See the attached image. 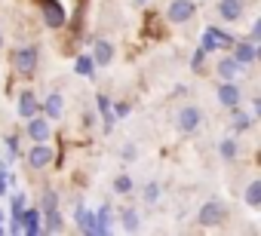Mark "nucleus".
Returning a JSON list of instances; mask_svg holds the SVG:
<instances>
[{
	"mask_svg": "<svg viewBox=\"0 0 261 236\" xmlns=\"http://www.w3.org/2000/svg\"><path fill=\"white\" fill-rule=\"evenodd\" d=\"M224 221H227V205L218 202V199L203 202L200 212H197V224H203V227H221Z\"/></svg>",
	"mask_w": 261,
	"mask_h": 236,
	"instance_id": "nucleus-1",
	"label": "nucleus"
},
{
	"mask_svg": "<svg viewBox=\"0 0 261 236\" xmlns=\"http://www.w3.org/2000/svg\"><path fill=\"white\" fill-rule=\"evenodd\" d=\"M37 62H40V49L37 46H19L13 52V68L19 74H25V77H31L37 71Z\"/></svg>",
	"mask_w": 261,
	"mask_h": 236,
	"instance_id": "nucleus-2",
	"label": "nucleus"
},
{
	"mask_svg": "<svg viewBox=\"0 0 261 236\" xmlns=\"http://www.w3.org/2000/svg\"><path fill=\"white\" fill-rule=\"evenodd\" d=\"M200 126H203V110H200L197 104H188V107H181V110L175 113V129H178V132L191 135V132H197Z\"/></svg>",
	"mask_w": 261,
	"mask_h": 236,
	"instance_id": "nucleus-3",
	"label": "nucleus"
},
{
	"mask_svg": "<svg viewBox=\"0 0 261 236\" xmlns=\"http://www.w3.org/2000/svg\"><path fill=\"white\" fill-rule=\"evenodd\" d=\"M194 13H197V4H194V0H172L169 10H166V16H169L172 25H185V22H191Z\"/></svg>",
	"mask_w": 261,
	"mask_h": 236,
	"instance_id": "nucleus-4",
	"label": "nucleus"
},
{
	"mask_svg": "<svg viewBox=\"0 0 261 236\" xmlns=\"http://www.w3.org/2000/svg\"><path fill=\"white\" fill-rule=\"evenodd\" d=\"M40 4V10H43V22L49 25V28H62L65 25V10H62V4H56V0H37Z\"/></svg>",
	"mask_w": 261,
	"mask_h": 236,
	"instance_id": "nucleus-5",
	"label": "nucleus"
},
{
	"mask_svg": "<svg viewBox=\"0 0 261 236\" xmlns=\"http://www.w3.org/2000/svg\"><path fill=\"white\" fill-rule=\"evenodd\" d=\"M240 98H243V92H240V86L233 83V80H221V86H218V101H221V107H237L240 104Z\"/></svg>",
	"mask_w": 261,
	"mask_h": 236,
	"instance_id": "nucleus-6",
	"label": "nucleus"
},
{
	"mask_svg": "<svg viewBox=\"0 0 261 236\" xmlns=\"http://www.w3.org/2000/svg\"><path fill=\"white\" fill-rule=\"evenodd\" d=\"M53 163V151L46 148V141H34V148L28 151V166L31 169H46Z\"/></svg>",
	"mask_w": 261,
	"mask_h": 236,
	"instance_id": "nucleus-7",
	"label": "nucleus"
},
{
	"mask_svg": "<svg viewBox=\"0 0 261 236\" xmlns=\"http://www.w3.org/2000/svg\"><path fill=\"white\" fill-rule=\"evenodd\" d=\"M28 135H31V141H49V135H53V129H49V120H43V116H28Z\"/></svg>",
	"mask_w": 261,
	"mask_h": 236,
	"instance_id": "nucleus-8",
	"label": "nucleus"
},
{
	"mask_svg": "<svg viewBox=\"0 0 261 236\" xmlns=\"http://www.w3.org/2000/svg\"><path fill=\"white\" fill-rule=\"evenodd\" d=\"M215 71H218L221 80H237L240 71H243V65H240L233 55H224V58H218V68H215Z\"/></svg>",
	"mask_w": 261,
	"mask_h": 236,
	"instance_id": "nucleus-9",
	"label": "nucleus"
},
{
	"mask_svg": "<svg viewBox=\"0 0 261 236\" xmlns=\"http://www.w3.org/2000/svg\"><path fill=\"white\" fill-rule=\"evenodd\" d=\"M34 113H40V104H37V95L25 89V92L19 95V116H22V120H28V116H34Z\"/></svg>",
	"mask_w": 261,
	"mask_h": 236,
	"instance_id": "nucleus-10",
	"label": "nucleus"
},
{
	"mask_svg": "<svg viewBox=\"0 0 261 236\" xmlns=\"http://www.w3.org/2000/svg\"><path fill=\"white\" fill-rule=\"evenodd\" d=\"M218 16L224 22H237L243 16V0H218Z\"/></svg>",
	"mask_w": 261,
	"mask_h": 236,
	"instance_id": "nucleus-11",
	"label": "nucleus"
},
{
	"mask_svg": "<svg viewBox=\"0 0 261 236\" xmlns=\"http://www.w3.org/2000/svg\"><path fill=\"white\" fill-rule=\"evenodd\" d=\"M40 218H43V212L40 209H28V212H22V230L25 233H40L43 230V224H40Z\"/></svg>",
	"mask_w": 261,
	"mask_h": 236,
	"instance_id": "nucleus-12",
	"label": "nucleus"
},
{
	"mask_svg": "<svg viewBox=\"0 0 261 236\" xmlns=\"http://www.w3.org/2000/svg\"><path fill=\"white\" fill-rule=\"evenodd\" d=\"M233 58H237L240 65L255 62V40H240V43L233 46Z\"/></svg>",
	"mask_w": 261,
	"mask_h": 236,
	"instance_id": "nucleus-13",
	"label": "nucleus"
},
{
	"mask_svg": "<svg viewBox=\"0 0 261 236\" xmlns=\"http://www.w3.org/2000/svg\"><path fill=\"white\" fill-rule=\"evenodd\" d=\"M243 199H246V205H252V209H261V178H255V181H249V184H246V190H243Z\"/></svg>",
	"mask_w": 261,
	"mask_h": 236,
	"instance_id": "nucleus-14",
	"label": "nucleus"
},
{
	"mask_svg": "<svg viewBox=\"0 0 261 236\" xmlns=\"http://www.w3.org/2000/svg\"><path fill=\"white\" fill-rule=\"evenodd\" d=\"M111 58H114V46L108 40H98L95 49H92V62L95 65H111Z\"/></svg>",
	"mask_w": 261,
	"mask_h": 236,
	"instance_id": "nucleus-15",
	"label": "nucleus"
},
{
	"mask_svg": "<svg viewBox=\"0 0 261 236\" xmlns=\"http://www.w3.org/2000/svg\"><path fill=\"white\" fill-rule=\"evenodd\" d=\"M62 107H65V101H62L59 92H53V95L46 98V104H43V110H46L49 120H59V116H62Z\"/></svg>",
	"mask_w": 261,
	"mask_h": 236,
	"instance_id": "nucleus-16",
	"label": "nucleus"
},
{
	"mask_svg": "<svg viewBox=\"0 0 261 236\" xmlns=\"http://www.w3.org/2000/svg\"><path fill=\"white\" fill-rule=\"evenodd\" d=\"M77 227H80L83 233H95V215L86 212L83 205H77Z\"/></svg>",
	"mask_w": 261,
	"mask_h": 236,
	"instance_id": "nucleus-17",
	"label": "nucleus"
},
{
	"mask_svg": "<svg viewBox=\"0 0 261 236\" xmlns=\"http://www.w3.org/2000/svg\"><path fill=\"white\" fill-rule=\"evenodd\" d=\"M43 218H46V221H43V230H46V233H59V230H62V212H59V209H49Z\"/></svg>",
	"mask_w": 261,
	"mask_h": 236,
	"instance_id": "nucleus-18",
	"label": "nucleus"
},
{
	"mask_svg": "<svg viewBox=\"0 0 261 236\" xmlns=\"http://www.w3.org/2000/svg\"><path fill=\"white\" fill-rule=\"evenodd\" d=\"M98 110H101V116H105V129L111 132V126H114V120H117V113L111 110V101H108L105 95H98Z\"/></svg>",
	"mask_w": 261,
	"mask_h": 236,
	"instance_id": "nucleus-19",
	"label": "nucleus"
},
{
	"mask_svg": "<svg viewBox=\"0 0 261 236\" xmlns=\"http://www.w3.org/2000/svg\"><path fill=\"white\" fill-rule=\"evenodd\" d=\"M120 218H123V230H129V233H136V230L142 227V224H139V212H136V209H126Z\"/></svg>",
	"mask_w": 261,
	"mask_h": 236,
	"instance_id": "nucleus-20",
	"label": "nucleus"
},
{
	"mask_svg": "<svg viewBox=\"0 0 261 236\" xmlns=\"http://www.w3.org/2000/svg\"><path fill=\"white\" fill-rule=\"evenodd\" d=\"M111 230V209H98L95 212V233H108Z\"/></svg>",
	"mask_w": 261,
	"mask_h": 236,
	"instance_id": "nucleus-21",
	"label": "nucleus"
},
{
	"mask_svg": "<svg viewBox=\"0 0 261 236\" xmlns=\"http://www.w3.org/2000/svg\"><path fill=\"white\" fill-rule=\"evenodd\" d=\"M92 68H95L92 55H80V58H77V74H83V77H92V74H95Z\"/></svg>",
	"mask_w": 261,
	"mask_h": 236,
	"instance_id": "nucleus-22",
	"label": "nucleus"
},
{
	"mask_svg": "<svg viewBox=\"0 0 261 236\" xmlns=\"http://www.w3.org/2000/svg\"><path fill=\"white\" fill-rule=\"evenodd\" d=\"M233 110H237V107H233ZM249 126H252V116H249V113H240V110H237V113H233V129H237V132H246Z\"/></svg>",
	"mask_w": 261,
	"mask_h": 236,
	"instance_id": "nucleus-23",
	"label": "nucleus"
},
{
	"mask_svg": "<svg viewBox=\"0 0 261 236\" xmlns=\"http://www.w3.org/2000/svg\"><path fill=\"white\" fill-rule=\"evenodd\" d=\"M218 154H221L224 160H233V157H237V141H233V138H224V141L218 144Z\"/></svg>",
	"mask_w": 261,
	"mask_h": 236,
	"instance_id": "nucleus-24",
	"label": "nucleus"
},
{
	"mask_svg": "<svg viewBox=\"0 0 261 236\" xmlns=\"http://www.w3.org/2000/svg\"><path fill=\"white\" fill-rule=\"evenodd\" d=\"M133 190V178L129 175H117L114 178V193H129Z\"/></svg>",
	"mask_w": 261,
	"mask_h": 236,
	"instance_id": "nucleus-25",
	"label": "nucleus"
},
{
	"mask_svg": "<svg viewBox=\"0 0 261 236\" xmlns=\"http://www.w3.org/2000/svg\"><path fill=\"white\" fill-rule=\"evenodd\" d=\"M142 196H145V202H148V205H154V202L160 199V184H157V181H151V184L145 187V193H142Z\"/></svg>",
	"mask_w": 261,
	"mask_h": 236,
	"instance_id": "nucleus-26",
	"label": "nucleus"
},
{
	"mask_svg": "<svg viewBox=\"0 0 261 236\" xmlns=\"http://www.w3.org/2000/svg\"><path fill=\"white\" fill-rule=\"evenodd\" d=\"M56 205H59V193H56V190H46L43 199H40V212H49V209H56Z\"/></svg>",
	"mask_w": 261,
	"mask_h": 236,
	"instance_id": "nucleus-27",
	"label": "nucleus"
},
{
	"mask_svg": "<svg viewBox=\"0 0 261 236\" xmlns=\"http://www.w3.org/2000/svg\"><path fill=\"white\" fill-rule=\"evenodd\" d=\"M22 212H25V193H16L13 196V218H22Z\"/></svg>",
	"mask_w": 261,
	"mask_h": 236,
	"instance_id": "nucleus-28",
	"label": "nucleus"
},
{
	"mask_svg": "<svg viewBox=\"0 0 261 236\" xmlns=\"http://www.w3.org/2000/svg\"><path fill=\"white\" fill-rule=\"evenodd\" d=\"M203 58H206V49L200 46V49L194 52V58H191V68H194V71H200V68H203Z\"/></svg>",
	"mask_w": 261,
	"mask_h": 236,
	"instance_id": "nucleus-29",
	"label": "nucleus"
},
{
	"mask_svg": "<svg viewBox=\"0 0 261 236\" xmlns=\"http://www.w3.org/2000/svg\"><path fill=\"white\" fill-rule=\"evenodd\" d=\"M7 154H10V157H19V138H16V135L7 138Z\"/></svg>",
	"mask_w": 261,
	"mask_h": 236,
	"instance_id": "nucleus-30",
	"label": "nucleus"
},
{
	"mask_svg": "<svg viewBox=\"0 0 261 236\" xmlns=\"http://www.w3.org/2000/svg\"><path fill=\"white\" fill-rule=\"evenodd\" d=\"M114 113H117V116H126V113H129V104H123V101H120V104L114 107Z\"/></svg>",
	"mask_w": 261,
	"mask_h": 236,
	"instance_id": "nucleus-31",
	"label": "nucleus"
},
{
	"mask_svg": "<svg viewBox=\"0 0 261 236\" xmlns=\"http://www.w3.org/2000/svg\"><path fill=\"white\" fill-rule=\"evenodd\" d=\"M255 116H258V120H261V95L255 98Z\"/></svg>",
	"mask_w": 261,
	"mask_h": 236,
	"instance_id": "nucleus-32",
	"label": "nucleus"
},
{
	"mask_svg": "<svg viewBox=\"0 0 261 236\" xmlns=\"http://www.w3.org/2000/svg\"><path fill=\"white\" fill-rule=\"evenodd\" d=\"M252 40H261V22L255 25V31H252Z\"/></svg>",
	"mask_w": 261,
	"mask_h": 236,
	"instance_id": "nucleus-33",
	"label": "nucleus"
},
{
	"mask_svg": "<svg viewBox=\"0 0 261 236\" xmlns=\"http://www.w3.org/2000/svg\"><path fill=\"white\" fill-rule=\"evenodd\" d=\"M133 4H136V7H145V4H148V0H133Z\"/></svg>",
	"mask_w": 261,
	"mask_h": 236,
	"instance_id": "nucleus-34",
	"label": "nucleus"
},
{
	"mask_svg": "<svg viewBox=\"0 0 261 236\" xmlns=\"http://www.w3.org/2000/svg\"><path fill=\"white\" fill-rule=\"evenodd\" d=\"M0 49H4V31H0Z\"/></svg>",
	"mask_w": 261,
	"mask_h": 236,
	"instance_id": "nucleus-35",
	"label": "nucleus"
},
{
	"mask_svg": "<svg viewBox=\"0 0 261 236\" xmlns=\"http://www.w3.org/2000/svg\"><path fill=\"white\" fill-rule=\"evenodd\" d=\"M0 221H4V212H0Z\"/></svg>",
	"mask_w": 261,
	"mask_h": 236,
	"instance_id": "nucleus-36",
	"label": "nucleus"
},
{
	"mask_svg": "<svg viewBox=\"0 0 261 236\" xmlns=\"http://www.w3.org/2000/svg\"><path fill=\"white\" fill-rule=\"evenodd\" d=\"M0 233H4V227H0Z\"/></svg>",
	"mask_w": 261,
	"mask_h": 236,
	"instance_id": "nucleus-37",
	"label": "nucleus"
}]
</instances>
